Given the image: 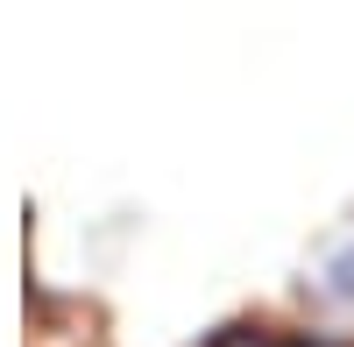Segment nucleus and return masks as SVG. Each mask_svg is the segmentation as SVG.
<instances>
[{
	"mask_svg": "<svg viewBox=\"0 0 354 347\" xmlns=\"http://www.w3.org/2000/svg\"><path fill=\"white\" fill-rule=\"evenodd\" d=\"M213 347H262V340H255V333H241V326H234V333H227V340H213Z\"/></svg>",
	"mask_w": 354,
	"mask_h": 347,
	"instance_id": "f03ea898",
	"label": "nucleus"
},
{
	"mask_svg": "<svg viewBox=\"0 0 354 347\" xmlns=\"http://www.w3.org/2000/svg\"><path fill=\"white\" fill-rule=\"evenodd\" d=\"M290 347H333V340H312V333H298V340H290Z\"/></svg>",
	"mask_w": 354,
	"mask_h": 347,
	"instance_id": "7ed1b4c3",
	"label": "nucleus"
},
{
	"mask_svg": "<svg viewBox=\"0 0 354 347\" xmlns=\"http://www.w3.org/2000/svg\"><path fill=\"white\" fill-rule=\"evenodd\" d=\"M319 291H326V298H354V241L319 263Z\"/></svg>",
	"mask_w": 354,
	"mask_h": 347,
	"instance_id": "f257e3e1",
	"label": "nucleus"
}]
</instances>
